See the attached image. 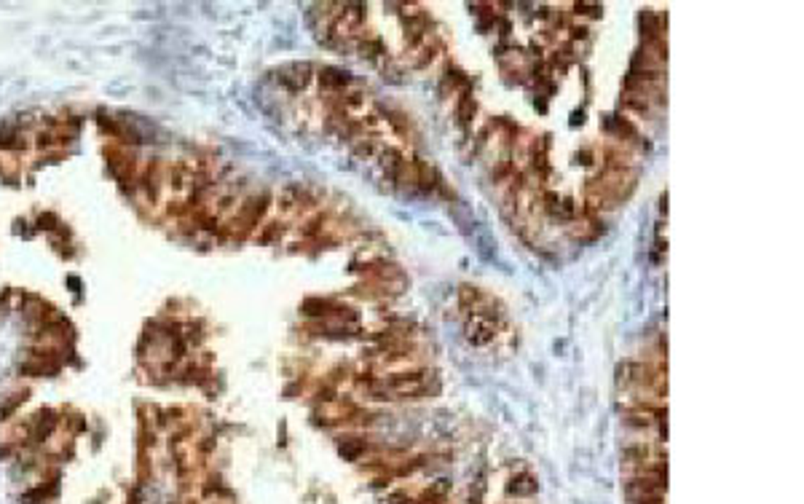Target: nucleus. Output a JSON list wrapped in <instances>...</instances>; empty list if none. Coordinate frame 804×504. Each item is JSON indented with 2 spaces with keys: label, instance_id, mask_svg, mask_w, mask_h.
Here are the masks:
<instances>
[{
  "label": "nucleus",
  "instance_id": "nucleus-1",
  "mask_svg": "<svg viewBox=\"0 0 804 504\" xmlns=\"http://www.w3.org/2000/svg\"><path fill=\"white\" fill-rule=\"evenodd\" d=\"M320 83L327 91H335V94H344L349 86H351V76L346 70H338V67H325L320 73Z\"/></svg>",
  "mask_w": 804,
  "mask_h": 504
},
{
  "label": "nucleus",
  "instance_id": "nucleus-2",
  "mask_svg": "<svg viewBox=\"0 0 804 504\" xmlns=\"http://www.w3.org/2000/svg\"><path fill=\"white\" fill-rule=\"evenodd\" d=\"M308 73H311V67L308 65H293V67H284V70H281L279 73V81L281 83H287V86H290V89H303V86H306L308 83Z\"/></svg>",
  "mask_w": 804,
  "mask_h": 504
}]
</instances>
